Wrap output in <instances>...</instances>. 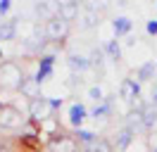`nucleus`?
<instances>
[{"label": "nucleus", "mask_w": 157, "mask_h": 152, "mask_svg": "<svg viewBox=\"0 0 157 152\" xmlns=\"http://www.w3.org/2000/svg\"><path fill=\"white\" fill-rule=\"evenodd\" d=\"M155 76V62H145V64L138 69V78L140 81H150Z\"/></svg>", "instance_id": "15"}, {"label": "nucleus", "mask_w": 157, "mask_h": 152, "mask_svg": "<svg viewBox=\"0 0 157 152\" xmlns=\"http://www.w3.org/2000/svg\"><path fill=\"white\" fill-rule=\"evenodd\" d=\"M145 31L150 33V36H157V19H150L145 24Z\"/></svg>", "instance_id": "24"}, {"label": "nucleus", "mask_w": 157, "mask_h": 152, "mask_svg": "<svg viewBox=\"0 0 157 152\" xmlns=\"http://www.w3.org/2000/svg\"><path fill=\"white\" fill-rule=\"evenodd\" d=\"M140 119H143V126H145V128H150V126H155V121H157V112L147 107V109H143V112H140Z\"/></svg>", "instance_id": "18"}, {"label": "nucleus", "mask_w": 157, "mask_h": 152, "mask_svg": "<svg viewBox=\"0 0 157 152\" xmlns=\"http://www.w3.org/2000/svg\"><path fill=\"white\" fill-rule=\"evenodd\" d=\"M0 152H10V147H7V145H2V142H0Z\"/></svg>", "instance_id": "29"}, {"label": "nucleus", "mask_w": 157, "mask_h": 152, "mask_svg": "<svg viewBox=\"0 0 157 152\" xmlns=\"http://www.w3.org/2000/svg\"><path fill=\"white\" fill-rule=\"evenodd\" d=\"M0 57H2V50H0Z\"/></svg>", "instance_id": "30"}, {"label": "nucleus", "mask_w": 157, "mask_h": 152, "mask_svg": "<svg viewBox=\"0 0 157 152\" xmlns=\"http://www.w3.org/2000/svg\"><path fill=\"white\" fill-rule=\"evenodd\" d=\"M83 119H86V107H83V104H78V102L71 104V109H69V121H71V126L78 128Z\"/></svg>", "instance_id": "8"}, {"label": "nucleus", "mask_w": 157, "mask_h": 152, "mask_svg": "<svg viewBox=\"0 0 157 152\" xmlns=\"http://www.w3.org/2000/svg\"><path fill=\"white\" fill-rule=\"evenodd\" d=\"M17 33V24L14 21H5V24H0V40H12Z\"/></svg>", "instance_id": "14"}, {"label": "nucleus", "mask_w": 157, "mask_h": 152, "mask_svg": "<svg viewBox=\"0 0 157 152\" xmlns=\"http://www.w3.org/2000/svg\"><path fill=\"white\" fill-rule=\"evenodd\" d=\"M50 152H76V142L74 138H69V135H59V138H52L50 140Z\"/></svg>", "instance_id": "3"}, {"label": "nucleus", "mask_w": 157, "mask_h": 152, "mask_svg": "<svg viewBox=\"0 0 157 152\" xmlns=\"http://www.w3.org/2000/svg\"><path fill=\"white\" fill-rule=\"evenodd\" d=\"M93 64L95 66L102 64V52H100V50H93Z\"/></svg>", "instance_id": "26"}, {"label": "nucleus", "mask_w": 157, "mask_h": 152, "mask_svg": "<svg viewBox=\"0 0 157 152\" xmlns=\"http://www.w3.org/2000/svg\"><path fill=\"white\" fill-rule=\"evenodd\" d=\"M52 64H55V55H45V57H40V66H38V74L33 76L36 78V83H43L45 78H48L50 74H52Z\"/></svg>", "instance_id": "5"}, {"label": "nucleus", "mask_w": 157, "mask_h": 152, "mask_svg": "<svg viewBox=\"0 0 157 152\" xmlns=\"http://www.w3.org/2000/svg\"><path fill=\"white\" fill-rule=\"evenodd\" d=\"M119 93L124 95L126 100H133V97L138 100V95H140V83L133 81V78H124V81H121V88H119Z\"/></svg>", "instance_id": "6"}, {"label": "nucleus", "mask_w": 157, "mask_h": 152, "mask_svg": "<svg viewBox=\"0 0 157 152\" xmlns=\"http://www.w3.org/2000/svg\"><path fill=\"white\" fill-rule=\"evenodd\" d=\"M7 12H10V0H0V14L5 17Z\"/></svg>", "instance_id": "25"}, {"label": "nucleus", "mask_w": 157, "mask_h": 152, "mask_svg": "<svg viewBox=\"0 0 157 152\" xmlns=\"http://www.w3.org/2000/svg\"><path fill=\"white\" fill-rule=\"evenodd\" d=\"M67 62H69V66H71L74 71H83V69H88V64H90V59L83 57V55H69Z\"/></svg>", "instance_id": "11"}, {"label": "nucleus", "mask_w": 157, "mask_h": 152, "mask_svg": "<svg viewBox=\"0 0 157 152\" xmlns=\"http://www.w3.org/2000/svg\"><path fill=\"white\" fill-rule=\"evenodd\" d=\"M95 17H98V12H90L88 10V12H83V17H81L83 21H81V24H83V26H93V24H98Z\"/></svg>", "instance_id": "22"}, {"label": "nucleus", "mask_w": 157, "mask_h": 152, "mask_svg": "<svg viewBox=\"0 0 157 152\" xmlns=\"http://www.w3.org/2000/svg\"><path fill=\"white\" fill-rule=\"evenodd\" d=\"M76 133H78V138H81L83 142H88V145H90V142H95V140H98V135H95L93 131H86V128H78Z\"/></svg>", "instance_id": "21"}, {"label": "nucleus", "mask_w": 157, "mask_h": 152, "mask_svg": "<svg viewBox=\"0 0 157 152\" xmlns=\"http://www.w3.org/2000/svg\"><path fill=\"white\" fill-rule=\"evenodd\" d=\"M88 97H93V100H102V88L100 86H93L88 90Z\"/></svg>", "instance_id": "23"}, {"label": "nucleus", "mask_w": 157, "mask_h": 152, "mask_svg": "<svg viewBox=\"0 0 157 152\" xmlns=\"http://www.w3.org/2000/svg\"><path fill=\"white\" fill-rule=\"evenodd\" d=\"M48 107L50 109H59V107H62V100H57V97H55V100H48Z\"/></svg>", "instance_id": "27"}, {"label": "nucleus", "mask_w": 157, "mask_h": 152, "mask_svg": "<svg viewBox=\"0 0 157 152\" xmlns=\"http://www.w3.org/2000/svg\"><path fill=\"white\" fill-rule=\"evenodd\" d=\"M90 12H102V10L109 7V0H81Z\"/></svg>", "instance_id": "16"}, {"label": "nucleus", "mask_w": 157, "mask_h": 152, "mask_svg": "<svg viewBox=\"0 0 157 152\" xmlns=\"http://www.w3.org/2000/svg\"><path fill=\"white\" fill-rule=\"evenodd\" d=\"M131 138H133V126H126V128H121L117 135V150H126L128 142H131Z\"/></svg>", "instance_id": "10"}, {"label": "nucleus", "mask_w": 157, "mask_h": 152, "mask_svg": "<svg viewBox=\"0 0 157 152\" xmlns=\"http://www.w3.org/2000/svg\"><path fill=\"white\" fill-rule=\"evenodd\" d=\"M19 90H21V93H26V95L31 97V100L40 97V93H38V83H36V78H26V76H24V81H21Z\"/></svg>", "instance_id": "9"}, {"label": "nucleus", "mask_w": 157, "mask_h": 152, "mask_svg": "<svg viewBox=\"0 0 157 152\" xmlns=\"http://www.w3.org/2000/svg\"><path fill=\"white\" fill-rule=\"evenodd\" d=\"M57 17H59V19H64V21L78 19V2H64V5H59Z\"/></svg>", "instance_id": "7"}, {"label": "nucleus", "mask_w": 157, "mask_h": 152, "mask_svg": "<svg viewBox=\"0 0 157 152\" xmlns=\"http://www.w3.org/2000/svg\"><path fill=\"white\" fill-rule=\"evenodd\" d=\"M45 36L50 40H59V38L67 36V21L59 17H50L48 19V26H45Z\"/></svg>", "instance_id": "2"}, {"label": "nucleus", "mask_w": 157, "mask_h": 152, "mask_svg": "<svg viewBox=\"0 0 157 152\" xmlns=\"http://www.w3.org/2000/svg\"><path fill=\"white\" fill-rule=\"evenodd\" d=\"M152 104H157V86L152 88Z\"/></svg>", "instance_id": "28"}, {"label": "nucleus", "mask_w": 157, "mask_h": 152, "mask_svg": "<svg viewBox=\"0 0 157 152\" xmlns=\"http://www.w3.org/2000/svg\"><path fill=\"white\" fill-rule=\"evenodd\" d=\"M0 124L5 128H17V126H21V114L10 109V107H2L0 109Z\"/></svg>", "instance_id": "4"}, {"label": "nucleus", "mask_w": 157, "mask_h": 152, "mask_svg": "<svg viewBox=\"0 0 157 152\" xmlns=\"http://www.w3.org/2000/svg\"><path fill=\"white\" fill-rule=\"evenodd\" d=\"M107 114H109V102H102L93 109V119H105Z\"/></svg>", "instance_id": "20"}, {"label": "nucleus", "mask_w": 157, "mask_h": 152, "mask_svg": "<svg viewBox=\"0 0 157 152\" xmlns=\"http://www.w3.org/2000/svg\"><path fill=\"white\" fill-rule=\"evenodd\" d=\"M86 152H112V145L105 140H95V142H90L88 147H86Z\"/></svg>", "instance_id": "19"}, {"label": "nucleus", "mask_w": 157, "mask_h": 152, "mask_svg": "<svg viewBox=\"0 0 157 152\" xmlns=\"http://www.w3.org/2000/svg\"><path fill=\"white\" fill-rule=\"evenodd\" d=\"M45 104H48V100L45 97H36V100H31V114L36 116V119H43L45 116Z\"/></svg>", "instance_id": "13"}, {"label": "nucleus", "mask_w": 157, "mask_h": 152, "mask_svg": "<svg viewBox=\"0 0 157 152\" xmlns=\"http://www.w3.org/2000/svg\"><path fill=\"white\" fill-rule=\"evenodd\" d=\"M102 50H105V52H107L112 59H119V57H121V48H119L117 40H107V43L102 45Z\"/></svg>", "instance_id": "17"}, {"label": "nucleus", "mask_w": 157, "mask_h": 152, "mask_svg": "<svg viewBox=\"0 0 157 152\" xmlns=\"http://www.w3.org/2000/svg\"><path fill=\"white\" fill-rule=\"evenodd\" d=\"M131 19H126V17H117L114 21H112V28H114V33H117V38L119 36H124V33H128L131 31Z\"/></svg>", "instance_id": "12"}, {"label": "nucleus", "mask_w": 157, "mask_h": 152, "mask_svg": "<svg viewBox=\"0 0 157 152\" xmlns=\"http://www.w3.org/2000/svg\"><path fill=\"white\" fill-rule=\"evenodd\" d=\"M21 81H24V76H21L19 66L7 62V64H2V71H0V83L5 86V88H19Z\"/></svg>", "instance_id": "1"}]
</instances>
